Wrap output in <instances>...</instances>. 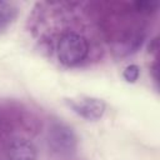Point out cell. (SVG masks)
<instances>
[{
	"label": "cell",
	"instance_id": "5",
	"mask_svg": "<svg viewBox=\"0 0 160 160\" xmlns=\"http://www.w3.org/2000/svg\"><path fill=\"white\" fill-rule=\"evenodd\" d=\"M14 8L9 2L0 1V29L5 28L14 18Z\"/></svg>",
	"mask_w": 160,
	"mask_h": 160
},
{
	"label": "cell",
	"instance_id": "3",
	"mask_svg": "<svg viewBox=\"0 0 160 160\" xmlns=\"http://www.w3.org/2000/svg\"><path fill=\"white\" fill-rule=\"evenodd\" d=\"M66 102L75 114H78L79 116L89 121L99 120L104 115L106 109V105L101 99L91 98V96L71 98V99H68Z\"/></svg>",
	"mask_w": 160,
	"mask_h": 160
},
{
	"label": "cell",
	"instance_id": "7",
	"mask_svg": "<svg viewBox=\"0 0 160 160\" xmlns=\"http://www.w3.org/2000/svg\"><path fill=\"white\" fill-rule=\"evenodd\" d=\"M159 2L158 1H154V2H149V1H142V2H136L135 6H136V10L138 11H141V12H150L152 10H156Z\"/></svg>",
	"mask_w": 160,
	"mask_h": 160
},
{
	"label": "cell",
	"instance_id": "2",
	"mask_svg": "<svg viewBox=\"0 0 160 160\" xmlns=\"http://www.w3.org/2000/svg\"><path fill=\"white\" fill-rule=\"evenodd\" d=\"M49 148L58 155H70L76 149V136L71 128L64 124H54L49 130Z\"/></svg>",
	"mask_w": 160,
	"mask_h": 160
},
{
	"label": "cell",
	"instance_id": "1",
	"mask_svg": "<svg viewBox=\"0 0 160 160\" xmlns=\"http://www.w3.org/2000/svg\"><path fill=\"white\" fill-rule=\"evenodd\" d=\"M89 41L85 36L69 31L60 36L56 44L58 60L65 66H76L89 55Z\"/></svg>",
	"mask_w": 160,
	"mask_h": 160
},
{
	"label": "cell",
	"instance_id": "6",
	"mask_svg": "<svg viewBox=\"0 0 160 160\" xmlns=\"http://www.w3.org/2000/svg\"><path fill=\"white\" fill-rule=\"evenodd\" d=\"M139 75H140V69H139V66L135 65V64L128 65V66L124 69V72H122V76H124V79H125L128 82H135V81L139 79Z\"/></svg>",
	"mask_w": 160,
	"mask_h": 160
},
{
	"label": "cell",
	"instance_id": "4",
	"mask_svg": "<svg viewBox=\"0 0 160 160\" xmlns=\"http://www.w3.org/2000/svg\"><path fill=\"white\" fill-rule=\"evenodd\" d=\"M8 160H36L38 150L34 142L26 138L16 136L8 145Z\"/></svg>",
	"mask_w": 160,
	"mask_h": 160
}]
</instances>
